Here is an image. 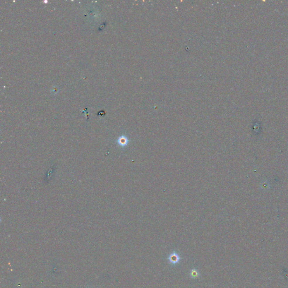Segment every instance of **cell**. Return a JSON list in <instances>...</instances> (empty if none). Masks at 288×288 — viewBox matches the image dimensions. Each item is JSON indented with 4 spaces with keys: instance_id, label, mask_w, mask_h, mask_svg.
<instances>
[{
    "instance_id": "6da1fadb",
    "label": "cell",
    "mask_w": 288,
    "mask_h": 288,
    "mask_svg": "<svg viewBox=\"0 0 288 288\" xmlns=\"http://www.w3.org/2000/svg\"><path fill=\"white\" fill-rule=\"evenodd\" d=\"M181 259V258L180 257V255L177 253L174 252L171 253L168 257V260L169 263L172 265H175L179 263Z\"/></svg>"
},
{
    "instance_id": "7a4b0ae2",
    "label": "cell",
    "mask_w": 288,
    "mask_h": 288,
    "mask_svg": "<svg viewBox=\"0 0 288 288\" xmlns=\"http://www.w3.org/2000/svg\"><path fill=\"white\" fill-rule=\"evenodd\" d=\"M190 276L192 279H196L200 276V273L196 269H192L190 270Z\"/></svg>"
}]
</instances>
